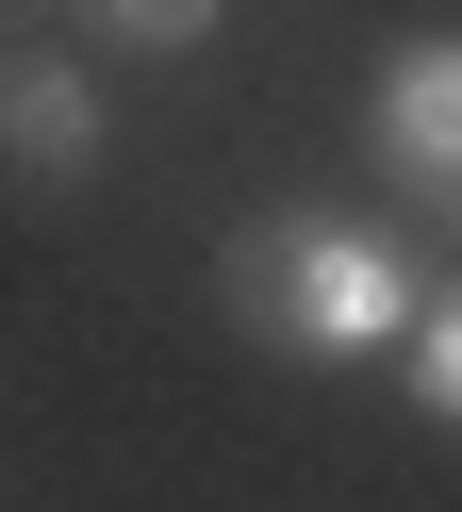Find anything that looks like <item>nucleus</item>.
Wrapping results in <instances>:
<instances>
[{
  "label": "nucleus",
  "mask_w": 462,
  "mask_h": 512,
  "mask_svg": "<svg viewBox=\"0 0 462 512\" xmlns=\"http://www.w3.org/2000/svg\"><path fill=\"white\" fill-rule=\"evenodd\" d=\"M396 364H413V413H429V430H462V281H429V298H413Z\"/></svg>",
  "instance_id": "nucleus-5"
},
{
  "label": "nucleus",
  "mask_w": 462,
  "mask_h": 512,
  "mask_svg": "<svg viewBox=\"0 0 462 512\" xmlns=\"http://www.w3.org/2000/svg\"><path fill=\"white\" fill-rule=\"evenodd\" d=\"M116 166V83L83 34H0V199H83Z\"/></svg>",
  "instance_id": "nucleus-2"
},
{
  "label": "nucleus",
  "mask_w": 462,
  "mask_h": 512,
  "mask_svg": "<svg viewBox=\"0 0 462 512\" xmlns=\"http://www.w3.org/2000/svg\"><path fill=\"white\" fill-rule=\"evenodd\" d=\"M363 149H380V182L413 215H446L462 232V34H396L380 83H363Z\"/></svg>",
  "instance_id": "nucleus-3"
},
{
  "label": "nucleus",
  "mask_w": 462,
  "mask_h": 512,
  "mask_svg": "<svg viewBox=\"0 0 462 512\" xmlns=\"http://www.w3.org/2000/svg\"><path fill=\"white\" fill-rule=\"evenodd\" d=\"M33 17H50V0H0V34H33Z\"/></svg>",
  "instance_id": "nucleus-6"
},
{
  "label": "nucleus",
  "mask_w": 462,
  "mask_h": 512,
  "mask_svg": "<svg viewBox=\"0 0 462 512\" xmlns=\"http://www.w3.org/2000/svg\"><path fill=\"white\" fill-rule=\"evenodd\" d=\"M50 17H83V50H116V67H182L231 34V0H50Z\"/></svg>",
  "instance_id": "nucleus-4"
},
{
  "label": "nucleus",
  "mask_w": 462,
  "mask_h": 512,
  "mask_svg": "<svg viewBox=\"0 0 462 512\" xmlns=\"http://www.w3.org/2000/svg\"><path fill=\"white\" fill-rule=\"evenodd\" d=\"M429 298L413 232L396 215H347V199H281L248 215V232L215 248V314L248 347H281V364H363V347H396Z\"/></svg>",
  "instance_id": "nucleus-1"
}]
</instances>
